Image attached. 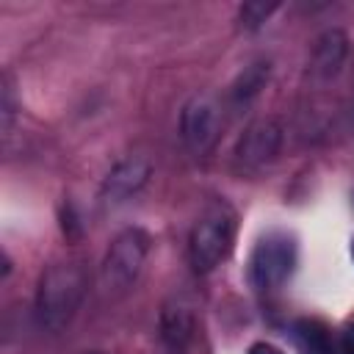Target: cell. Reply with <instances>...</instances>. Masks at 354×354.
<instances>
[{
    "label": "cell",
    "mask_w": 354,
    "mask_h": 354,
    "mask_svg": "<svg viewBox=\"0 0 354 354\" xmlns=\"http://www.w3.org/2000/svg\"><path fill=\"white\" fill-rule=\"evenodd\" d=\"M266 80H268V61H257V64H252L241 72V77L232 86V97L238 102H249L266 86Z\"/></svg>",
    "instance_id": "10"
},
{
    "label": "cell",
    "mask_w": 354,
    "mask_h": 354,
    "mask_svg": "<svg viewBox=\"0 0 354 354\" xmlns=\"http://www.w3.org/2000/svg\"><path fill=\"white\" fill-rule=\"evenodd\" d=\"M351 260H354V241H351Z\"/></svg>",
    "instance_id": "14"
},
{
    "label": "cell",
    "mask_w": 354,
    "mask_h": 354,
    "mask_svg": "<svg viewBox=\"0 0 354 354\" xmlns=\"http://www.w3.org/2000/svg\"><path fill=\"white\" fill-rule=\"evenodd\" d=\"M160 326H163V337L171 346H183L194 332V310H191V304H185L183 299L169 301L163 307Z\"/></svg>",
    "instance_id": "9"
},
{
    "label": "cell",
    "mask_w": 354,
    "mask_h": 354,
    "mask_svg": "<svg viewBox=\"0 0 354 354\" xmlns=\"http://www.w3.org/2000/svg\"><path fill=\"white\" fill-rule=\"evenodd\" d=\"M149 171L152 166L144 160V158H127L122 163H116L105 183H102V199L108 205H116V202H124L127 196H133L136 191H141L149 180Z\"/></svg>",
    "instance_id": "7"
},
{
    "label": "cell",
    "mask_w": 354,
    "mask_h": 354,
    "mask_svg": "<svg viewBox=\"0 0 354 354\" xmlns=\"http://www.w3.org/2000/svg\"><path fill=\"white\" fill-rule=\"evenodd\" d=\"M149 252V235L138 227L119 232L100 266V285L108 293H124L141 274V266Z\"/></svg>",
    "instance_id": "3"
},
{
    "label": "cell",
    "mask_w": 354,
    "mask_h": 354,
    "mask_svg": "<svg viewBox=\"0 0 354 354\" xmlns=\"http://www.w3.org/2000/svg\"><path fill=\"white\" fill-rule=\"evenodd\" d=\"M246 354H285V351L277 348V346H271V343H266V340H260V343H252Z\"/></svg>",
    "instance_id": "13"
},
{
    "label": "cell",
    "mask_w": 354,
    "mask_h": 354,
    "mask_svg": "<svg viewBox=\"0 0 354 354\" xmlns=\"http://www.w3.org/2000/svg\"><path fill=\"white\" fill-rule=\"evenodd\" d=\"M274 8H277V3H246L241 8V25L243 28H260L271 17Z\"/></svg>",
    "instance_id": "11"
},
{
    "label": "cell",
    "mask_w": 354,
    "mask_h": 354,
    "mask_svg": "<svg viewBox=\"0 0 354 354\" xmlns=\"http://www.w3.org/2000/svg\"><path fill=\"white\" fill-rule=\"evenodd\" d=\"M346 58V36L340 30H326L313 50V72L321 77H332Z\"/></svg>",
    "instance_id": "8"
},
{
    "label": "cell",
    "mask_w": 354,
    "mask_h": 354,
    "mask_svg": "<svg viewBox=\"0 0 354 354\" xmlns=\"http://www.w3.org/2000/svg\"><path fill=\"white\" fill-rule=\"evenodd\" d=\"M293 266H296L293 235L282 230H271L257 241L249 257V279L257 290H277L293 274Z\"/></svg>",
    "instance_id": "4"
},
{
    "label": "cell",
    "mask_w": 354,
    "mask_h": 354,
    "mask_svg": "<svg viewBox=\"0 0 354 354\" xmlns=\"http://www.w3.org/2000/svg\"><path fill=\"white\" fill-rule=\"evenodd\" d=\"M279 144H282L279 122L277 119H257L243 130V136L238 141V160L246 169H260L277 158Z\"/></svg>",
    "instance_id": "6"
},
{
    "label": "cell",
    "mask_w": 354,
    "mask_h": 354,
    "mask_svg": "<svg viewBox=\"0 0 354 354\" xmlns=\"http://www.w3.org/2000/svg\"><path fill=\"white\" fill-rule=\"evenodd\" d=\"M180 127H183L185 144H188L194 152L210 149L213 141L218 138V130H221V113H218V105L213 102V97H207V94L194 97V100L183 108Z\"/></svg>",
    "instance_id": "5"
},
{
    "label": "cell",
    "mask_w": 354,
    "mask_h": 354,
    "mask_svg": "<svg viewBox=\"0 0 354 354\" xmlns=\"http://www.w3.org/2000/svg\"><path fill=\"white\" fill-rule=\"evenodd\" d=\"M340 354H354V321L346 324L343 337H340Z\"/></svg>",
    "instance_id": "12"
},
{
    "label": "cell",
    "mask_w": 354,
    "mask_h": 354,
    "mask_svg": "<svg viewBox=\"0 0 354 354\" xmlns=\"http://www.w3.org/2000/svg\"><path fill=\"white\" fill-rule=\"evenodd\" d=\"M86 293V274L77 263H53L41 279H39V293H36V307L39 318L50 329H61L72 313L77 310L80 299Z\"/></svg>",
    "instance_id": "2"
},
{
    "label": "cell",
    "mask_w": 354,
    "mask_h": 354,
    "mask_svg": "<svg viewBox=\"0 0 354 354\" xmlns=\"http://www.w3.org/2000/svg\"><path fill=\"white\" fill-rule=\"evenodd\" d=\"M235 243V210L227 202L210 205L194 224L188 238V257L196 274H210L227 260Z\"/></svg>",
    "instance_id": "1"
}]
</instances>
